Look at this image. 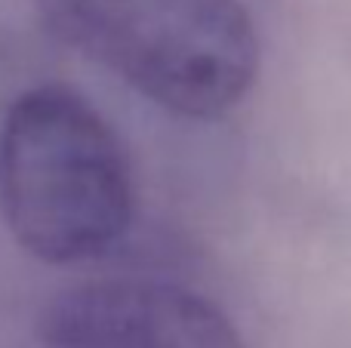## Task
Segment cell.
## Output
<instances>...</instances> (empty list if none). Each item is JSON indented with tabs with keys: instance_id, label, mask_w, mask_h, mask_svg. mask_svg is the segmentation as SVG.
<instances>
[{
	"instance_id": "obj_1",
	"label": "cell",
	"mask_w": 351,
	"mask_h": 348,
	"mask_svg": "<svg viewBox=\"0 0 351 348\" xmlns=\"http://www.w3.org/2000/svg\"><path fill=\"white\" fill-rule=\"evenodd\" d=\"M136 185L114 127L71 86L19 92L0 123V216L28 256L77 265L133 225Z\"/></svg>"
},
{
	"instance_id": "obj_2",
	"label": "cell",
	"mask_w": 351,
	"mask_h": 348,
	"mask_svg": "<svg viewBox=\"0 0 351 348\" xmlns=\"http://www.w3.org/2000/svg\"><path fill=\"white\" fill-rule=\"evenodd\" d=\"M43 28L152 105L191 121L234 111L262 47L243 0H31Z\"/></svg>"
},
{
	"instance_id": "obj_3",
	"label": "cell",
	"mask_w": 351,
	"mask_h": 348,
	"mask_svg": "<svg viewBox=\"0 0 351 348\" xmlns=\"http://www.w3.org/2000/svg\"><path fill=\"white\" fill-rule=\"evenodd\" d=\"M40 348H247L206 296L160 281L77 284L43 306Z\"/></svg>"
}]
</instances>
